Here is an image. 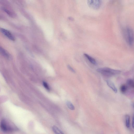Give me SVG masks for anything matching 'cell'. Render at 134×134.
Returning <instances> with one entry per match:
<instances>
[{
    "label": "cell",
    "mask_w": 134,
    "mask_h": 134,
    "mask_svg": "<svg viewBox=\"0 0 134 134\" xmlns=\"http://www.w3.org/2000/svg\"><path fill=\"white\" fill-rule=\"evenodd\" d=\"M96 71L102 75L108 77L119 74L121 73L120 71L106 67L99 68L97 69Z\"/></svg>",
    "instance_id": "obj_1"
},
{
    "label": "cell",
    "mask_w": 134,
    "mask_h": 134,
    "mask_svg": "<svg viewBox=\"0 0 134 134\" xmlns=\"http://www.w3.org/2000/svg\"><path fill=\"white\" fill-rule=\"evenodd\" d=\"M124 35L128 44L130 46L133 45L134 41V32L133 29L130 27H127L125 30Z\"/></svg>",
    "instance_id": "obj_2"
},
{
    "label": "cell",
    "mask_w": 134,
    "mask_h": 134,
    "mask_svg": "<svg viewBox=\"0 0 134 134\" xmlns=\"http://www.w3.org/2000/svg\"><path fill=\"white\" fill-rule=\"evenodd\" d=\"M102 1L99 0H89L87 1L88 5L90 7L94 10H98L101 6Z\"/></svg>",
    "instance_id": "obj_3"
},
{
    "label": "cell",
    "mask_w": 134,
    "mask_h": 134,
    "mask_svg": "<svg viewBox=\"0 0 134 134\" xmlns=\"http://www.w3.org/2000/svg\"><path fill=\"white\" fill-rule=\"evenodd\" d=\"M0 31L10 40L12 41L15 40L14 36L12 33L8 30L3 28H0Z\"/></svg>",
    "instance_id": "obj_4"
},
{
    "label": "cell",
    "mask_w": 134,
    "mask_h": 134,
    "mask_svg": "<svg viewBox=\"0 0 134 134\" xmlns=\"http://www.w3.org/2000/svg\"><path fill=\"white\" fill-rule=\"evenodd\" d=\"M0 126L2 130L4 132H8L12 130V129L7 124L5 120H2Z\"/></svg>",
    "instance_id": "obj_5"
},
{
    "label": "cell",
    "mask_w": 134,
    "mask_h": 134,
    "mask_svg": "<svg viewBox=\"0 0 134 134\" xmlns=\"http://www.w3.org/2000/svg\"><path fill=\"white\" fill-rule=\"evenodd\" d=\"M106 83L108 86L109 87L110 89H111L115 93H117V90L115 85L111 81L107 80H106Z\"/></svg>",
    "instance_id": "obj_6"
},
{
    "label": "cell",
    "mask_w": 134,
    "mask_h": 134,
    "mask_svg": "<svg viewBox=\"0 0 134 134\" xmlns=\"http://www.w3.org/2000/svg\"><path fill=\"white\" fill-rule=\"evenodd\" d=\"M84 55L85 57L91 63L95 65L96 66L97 65V62L95 59H94L93 57L87 54H85Z\"/></svg>",
    "instance_id": "obj_7"
},
{
    "label": "cell",
    "mask_w": 134,
    "mask_h": 134,
    "mask_svg": "<svg viewBox=\"0 0 134 134\" xmlns=\"http://www.w3.org/2000/svg\"><path fill=\"white\" fill-rule=\"evenodd\" d=\"M0 54L7 58H9V55L8 53L3 48L0 46Z\"/></svg>",
    "instance_id": "obj_8"
},
{
    "label": "cell",
    "mask_w": 134,
    "mask_h": 134,
    "mask_svg": "<svg viewBox=\"0 0 134 134\" xmlns=\"http://www.w3.org/2000/svg\"><path fill=\"white\" fill-rule=\"evenodd\" d=\"M52 129L53 131L56 134H64L63 132L56 126H53Z\"/></svg>",
    "instance_id": "obj_9"
},
{
    "label": "cell",
    "mask_w": 134,
    "mask_h": 134,
    "mask_svg": "<svg viewBox=\"0 0 134 134\" xmlns=\"http://www.w3.org/2000/svg\"><path fill=\"white\" fill-rule=\"evenodd\" d=\"M127 84L128 86L131 88H134V82L133 79H129L127 81Z\"/></svg>",
    "instance_id": "obj_10"
},
{
    "label": "cell",
    "mask_w": 134,
    "mask_h": 134,
    "mask_svg": "<svg viewBox=\"0 0 134 134\" xmlns=\"http://www.w3.org/2000/svg\"><path fill=\"white\" fill-rule=\"evenodd\" d=\"M126 127L129 128L130 126V117L128 115H126Z\"/></svg>",
    "instance_id": "obj_11"
},
{
    "label": "cell",
    "mask_w": 134,
    "mask_h": 134,
    "mask_svg": "<svg viewBox=\"0 0 134 134\" xmlns=\"http://www.w3.org/2000/svg\"><path fill=\"white\" fill-rule=\"evenodd\" d=\"M66 105L68 107L70 110H75V108L74 106L72 103L70 102V101H67Z\"/></svg>",
    "instance_id": "obj_12"
},
{
    "label": "cell",
    "mask_w": 134,
    "mask_h": 134,
    "mask_svg": "<svg viewBox=\"0 0 134 134\" xmlns=\"http://www.w3.org/2000/svg\"><path fill=\"white\" fill-rule=\"evenodd\" d=\"M127 88V87L125 85H122L120 87V91L122 93H124L126 91Z\"/></svg>",
    "instance_id": "obj_13"
},
{
    "label": "cell",
    "mask_w": 134,
    "mask_h": 134,
    "mask_svg": "<svg viewBox=\"0 0 134 134\" xmlns=\"http://www.w3.org/2000/svg\"><path fill=\"white\" fill-rule=\"evenodd\" d=\"M43 84L44 87L45 88L47 89V91H49L50 90V88L49 86H48V85L47 83L45 82H43Z\"/></svg>",
    "instance_id": "obj_14"
},
{
    "label": "cell",
    "mask_w": 134,
    "mask_h": 134,
    "mask_svg": "<svg viewBox=\"0 0 134 134\" xmlns=\"http://www.w3.org/2000/svg\"><path fill=\"white\" fill-rule=\"evenodd\" d=\"M3 10L5 12L8 14L10 16H11L12 15V13L10 12L8 10H7V9H5L4 8H3Z\"/></svg>",
    "instance_id": "obj_15"
},
{
    "label": "cell",
    "mask_w": 134,
    "mask_h": 134,
    "mask_svg": "<svg viewBox=\"0 0 134 134\" xmlns=\"http://www.w3.org/2000/svg\"><path fill=\"white\" fill-rule=\"evenodd\" d=\"M68 69L70 71H72V72L74 73H75V71L74 70V69L73 68L71 67V66H70L68 65Z\"/></svg>",
    "instance_id": "obj_16"
},
{
    "label": "cell",
    "mask_w": 134,
    "mask_h": 134,
    "mask_svg": "<svg viewBox=\"0 0 134 134\" xmlns=\"http://www.w3.org/2000/svg\"><path fill=\"white\" fill-rule=\"evenodd\" d=\"M134 116H133V119H132V127L133 128H134Z\"/></svg>",
    "instance_id": "obj_17"
},
{
    "label": "cell",
    "mask_w": 134,
    "mask_h": 134,
    "mask_svg": "<svg viewBox=\"0 0 134 134\" xmlns=\"http://www.w3.org/2000/svg\"></svg>",
    "instance_id": "obj_18"
}]
</instances>
